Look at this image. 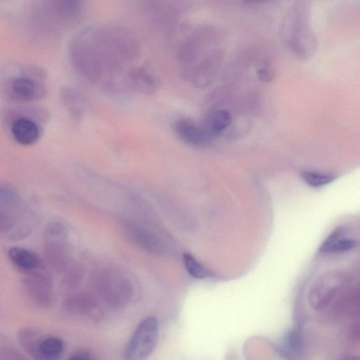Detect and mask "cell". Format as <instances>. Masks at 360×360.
<instances>
[{"instance_id":"cell-21","label":"cell","mask_w":360,"mask_h":360,"mask_svg":"<svg viewBox=\"0 0 360 360\" xmlns=\"http://www.w3.org/2000/svg\"><path fill=\"white\" fill-rule=\"evenodd\" d=\"M257 74L258 78L263 82H269L272 78L271 72L264 67L259 69Z\"/></svg>"},{"instance_id":"cell-12","label":"cell","mask_w":360,"mask_h":360,"mask_svg":"<svg viewBox=\"0 0 360 360\" xmlns=\"http://www.w3.org/2000/svg\"><path fill=\"white\" fill-rule=\"evenodd\" d=\"M357 241L352 238L344 227L335 229L321 245L319 252L321 254L346 252L354 249Z\"/></svg>"},{"instance_id":"cell-6","label":"cell","mask_w":360,"mask_h":360,"mask_svg":"<svg viewBox=\"0 0 360 360\" xmlns=\"http://www.w3.org/2000/svg\"><path fill=\"white\" fill-rule=\"evenodd\" d=\"M158 340V322L155 317L143 319L136 327L124 351L125 360H146Z\"/></svg>"},{"instance_id":"cell-1","label":"cell","mask_w":360,"mask_h":360,"mask_svg":"<svg viewBox=\"0 0 360 360\" xmlns=\"http://www.w3.org/2000/svg\"><path fill=\"white\" fill-rule=\"evenodd\" d=\"M70 58L77 72L92 84L115 88L125 82L140 52L139 40L127 27L94 25L72 40Z\"/></svg>"},{"instance_id":"cell-3","label":"cell","mask_w":360,"mask_h":360,"mask_svg":"<svg viewBox=\"0 0 360 360\" xmlns=\"http://www.w3.org/2000/svg\"><path fill=\"white\" fill-rule=\"evenodd\" d=\"M303 7L293 8L288 16L284 28L286 41L293 51L302 58H309L314 51V39L309 26L308 16Z\"/></svg>"},{"instance_id":"cell-18","label":"cell","mask_w":360,"mask_h":360,"mask_svg":"<svg viewBox=\"0 0 360 360\" xmlns=\"http://www.w3.org/2000/svg\"><path fill=\"white\" fill-rule=\"evenodd\" d=\"M302 179L311 187H321L333 181L335 176L331 174L316 172L304 171L301 173Z\"/></svg>"},{"instance_id":"cell-5","label":"cell","mask_w":360,"mask_h":360,"mask_svg":"<svg viewBox=\"0 0 360 360\" xmlns=\"http://www.w3.org/2000/svg\"><path fill=\"white\" fill-rule=\"evenodd\" d=\"M65 228L59 222H52L46 228L42 251L45 264L55 272H62L68 267L69 255L63 241Z\"/></svg>"},{"instance_id":"cell-7","label":"cell","mask_w":360,"mask_h":360,"mask_svg":"<svg viewBox=\"0 0 360 360\" xmlns=\"http://www.w3.org/2000/svg\"><path fill=\"white\" fill-rule=\"evenodd\" d=\"M27 68V73L15 76L4 85L6 96L15 101L29 102L41 99L45 96V88L39 81L41 74L36 68Z\"/></svg>"},{"instance_id":"cell-19","label":"cell","mask_w":360,"mask_h":360,"mask_svg":"<svg viewBox=\"0 0 360 360\" xmlns=\"http://www.w3.org/2000/svg\"><path fill=\"white\" fill-rule=\"evenodd\" d=\"M84 276V269L79 264H73L68 269L64 278V284L68 287L77 285Z\"/></svg>"},{"instance_id":"cell-4","label":"cell","mask_w":360,"mask_h":360,"mask_svg":"<svg viewBox=\"0 0 360 360\" xmlns=\"http://www.w3.org/2000/svg\"><path fill=\"white\" fill-rule=\"evenodd\" d=\"M17 338L33 360H59L63 351V343L60 338L44 337L32 328L20 329Z\"/></svg>"},{"instance_id":"cell-22","label":"cell","mask_w":360,"mask_h":360,"mask_svg":"<svg viewBox=\"0 0 360 360\" xmlns=\"http://www.w3.org/2000/svg\"><path fill=\"white\" fill-rule=\"evenodd\" d=\"M69 360H89L86 356L82 355H74Z\"/></svg>"},{"instance_id":"cell-17","label":"cell","mask_w":360,"mask_h":360,"mask_svg":"<svg viewBox=\"0 0 360 360\" xmlns=\"http://www.w3.org/2000/svg\"><path fill=\"white\" fill-rule=\"evenodd\" d=\"M183 261L187 272L193 278H205L210 276V272L202 266L193 255L184 254Z\"/></svg>"},{"instance_id":"cell-16","label":"cell","mask_w":360,"mask_h":360,"mask_svg":"<svg viewBox=\"0 0 360 360\" xmlns=\"http://www.w3.org/2000/svg\"><path fill=\"white\" fill-rule=\"evenodd\" d=\"M64 102L70 112L77 118L81 117L85 110L86 101L77 89L68 88L64 92Z\"/></svg>"},{"instance_id":"cell-8","label":"cell","mask_w":360,"mask_h":360,"mask_svg":"<svg viewBox=\"0 0 360 360\" xmlns=\"http://www.w3.org/2000/svg\"><path fill=\"white\" fill-rule=\"evenodd\" d=\"M22 283L32 302L42 308L51 306L54 300L53 283L46 265L25 274Z\"/></svg>"},{"instance_id":"cell-13","label":"cell","mask_w":360,"mask_h":360,"mask_svg":"<svg viewBox=\"0 0 360 360\" xmlns=\"http://www.w3.org/2000/svg\"><path fill=\"white\" fill-rule=\"evenodd\" d=\"M127 84L134 91L142 94H153L158 87L155 75L143 66H134L129 72Z\"/></svg>"},{"instance_id":"cell-14","label":"cell","mask_w":360,"mask_h":360,"mask_svg":"<svg viewBox=\"0 0 360 360\" xmlns=\"http://www.w3.org/2000/svg\"><path fill=\"white\" fill-rule=\"evenodd\" d=\"M231 115L228 110L214 108L205 115L200 123L211 141L221 134L231 125Z\"/></svg>"},{"instance_id":"cell-10","label":"cell","mask_w":360,"mask_h":360,"mask_svg":"<svg viewBox=\"0 0 360 360\" xmlns=\"http://www.w3.org/2000/svg\"><path fill=\"white\" fill-rule=\"evenodd\" d=\"M172 128L178 138L188 145L202 146L210 142L201 123L191 118L176 119L173 122Z\"/></svg>"},{"instance_id":"cell-15","label":"cell","mask_w":360,"mask_h":360,"mask_svg":"<svg viewBox=\"0 0 360 360\" xmlns=\"http://www.w3.org/2000/svg\"><path fill=\"white\" fill-rule=\"evenodd\" d=\"M7 255L11 264L23 274L35 270L44 264L35 252L25 248H11Z\"/></svg>"},{"instance_id":"cell-9","label":"cell","mask_w":360,"mask_h":360,"mask_svg":"<svg viewBox=\"0 0 360 360\" xmlns=\"http://www.w3.org/2000/svg\"><path fill=\"white\" fill-rule=\"evenodd\" d=\"M124 229L132 240L144 250L156 255L165 254V242L153 231L129 220L124 221Z\"/></svg>"},{"instance_id":"cell-11","label":"cell","mask_w":360,"mask_h":360,"mask_svg":"<svg viewBox=\"0 0 360 360\" xmlns=\"http://www.w3.org/2000/svg\"><path fill=\"white\" fill-rule=\"evenodd\" d=\"M11 132L16 142L22 146H32L37 143L41 134L37 122L27 116H19L11 124Z\"/></svg>"},{"instance_id":"cell-20","label":"cell","mask_w":360,"mask_h":360,"mask_svg":"<svg viewBox=\"0 0 360 360\" xmlns=\"http://www.w3.org/2000/svg\"><path fill=\"white\" fill-rule=\"evenodd\" d=\"M0 360H28L16 349L4 346L0 347Z\"/></svg>"},{"instance_id":"cell-2","label":"cell","mask_w":360,"mask_h":360,"mask_svg":"<svg viewBox=\"0 0 360 360\" xmlns=\"http://www.w3.org/2000/svg\"><path fill=\"white\" fill-rule=\"evenodd\" d=\"M32 217L18 191L0 185V236L23 238L32 228Z\"/></svg>"}]
</instances>
